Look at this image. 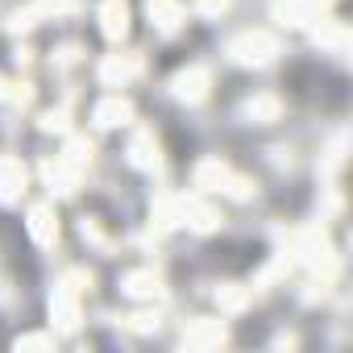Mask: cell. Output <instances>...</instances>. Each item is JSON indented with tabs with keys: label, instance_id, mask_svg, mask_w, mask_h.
<instances>
[{
	"label": "cell",
	"instance_id": "cell-3",
	"mask_svg": "<svg viewBox=\"0 0 353 353\" xmlns=\"http://www.w3.org/2000/svg\"><path fill=\"white\" fill-rule=\"evenodd\" d=\"M21 183H26V174H21V166H17L13 158H0V200H13Z\"/></svg>",
	"mask_w": 353,
	"mask_h": 353
},
{
	"label": "cell",
	"instance_id": "cell-5",
	"mask_svg": "<svg viewBox=\"0 0 353 353\" xmlns=\"http://www.w3.org/2000/svg\"><path fill=\"white\" fill-rule=\"evenodd\" d=\"M125 17H129L125 5H117V0H112V5L104 9V34H108V38H121V34H125Z\"/></svg>",
	"mask_w": 353,
	"mask_h": 353
},
{
	"label": "cell",
	"instance_id": "cell-6",
	"mask_svg": "<svg viewBox=\"0 0 353 353\" xmlns=\"http://www.w3.org/2000/svg\"><path fill=\"white\" fill-rule=\"evenodd\" d=\"M125 117H129V104H125V100H108V104L96 108V121H100V125H121Z\"/></svg>",
	"mask_w": 353,
	"mask_h": 353
},
{
	"label": "cell",
	"instance_id": "cell-4",
	"mask_svg": "<svg viewBox=\"0 0 353 353\" xmlns=\"http://www.w3.org/2000/svg\"><path fill=\"white\" fill-rule=\"evenodd\" d=\"M150 17H154L162 30H174V26L183 21V9L174 5V0H150Z\"/></svg>",
	"mask_w": 353,
	"mask_h": 353
},
{
	"label": "cell",
	"instance_id": "cell-1",
	"mask_svg": "<svg viewBox=\"0 0 353 353\" xmlns=\"http://www.w3.org/2000/svg\"><path fill=\"white\" fill-rule=\"evenodd\" d=\"M229 54L237 59V63H270L274 54H279V46H274V38H266V34H245V38H237L233 46H229Z\"/></svg>",
	"mask_w": 353,
	"mask_h": 353
},
{
	"label": "cell",
	"instance_id": "cell-2",
	"mask_svg": "<svg viewBox=\"0 0 353 353\" xmlns=\"http://www.w3.org/2000/svg\"><path fill=\"white\" fill-rule=\"evenodd\" d=\"M174 92H179L183 100H204V92H208V71L192 67V71H183V75H174Z\"/></svg>",
	"mask_w": 353,
	"mask_h": 353
}]
</instances>
